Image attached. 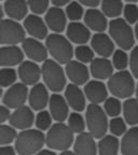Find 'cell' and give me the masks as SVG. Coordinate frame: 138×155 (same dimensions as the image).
Masks as SVG:
<instances>
[{"label":"cell","mask_w":138,"mask_h":155,"mask_svg":"<svg viewBox=\"0 0 138 155\" xmlns=\"http://www.w3.org/2000/svg\"><path fill=\"white\" fill-rule=\"evenodd\" d=\"M45 145V135L40 129H23L15 139L14 148L19 155L38 154Z\"/></svg>","instance_id":"6da1fadb"},{"label":"cell","mask_w":138,"mask_h":155,"mask_svg":"<svg viewBox=\"0 0 138 155\" xmlns=\"http://www.w3.org/2000/svg\"><path fill=\"white\" fill-rule=\"evenodd\" d=\"M45 45L48 48L49 54L61 65H66L75 55L72 42L67 38L57 32L49 35L45 39Z\"/></svg>","instance_id":"7a4b0ae2"},{"label":"cell","mask_w":138,"mask_h":155,"mask_svg":"<svg viewBox=\"0 0 138 155\" xmlns=\"http://www.w3.org/2000/svg\"><path fill=\"white\" fill-rule=\"evenodd\" d=\"M75 139V133L71 130L68 124L57 122L48 130L45 135V145L46 148L62 152L73 145Z\"/></svg>","instance_id":"3957f363"},{"label":"cell","mask_w":138,"mask_h":155,"mask_svg":"<svg viewBox=\"0 0 138 155\" xmlns=\"http://www.w3.org/2000/svg\"><path fill=\"white\" fill-rule=\"evenodd\" d=\"M43 83L53 93H59L67 86V74L55 59H46L41 67Z\"/></svg>","instance_id":"277c9868"},{"label":"cell","mask_w":138,"mask_h":155,"mask_svg":"<svg viewBox=\"0 0 138 155\" xmlns=\"http://www.w3.org/2000/svg\"><path fill=\"white\" fill-rule=\"evenodd\" d=\"M130 23L125 18L116 17L109 22L108 30L114 43L122 50L130 51L135 44V31L130 26Z\"/></svg>","instance_id":"5b68a950"},{"label":"cell","mask_w":138,"mask_h":155,"mask_svg":"<svg viewBox=\"0 0 138 155\" xmlns=\"http://www.w3.org/2000/svg\"><path fill=\"white\" fill-rule=\"evenodd\" d=\"M134 75L127 70H118L108 79V90L120 99H127L132 95L135 94L136 84L134 80Z\"/></svg>","instance_id":"8992f818"},{"label":"cell","mask_w":138,"mask_h":155,"mask_svg":"<svg viewBox=\"0 0 138 155\" xmlns=\"http://www.w3.org/2000/svg\"><path fill=\"white\" fill-rule=\"evenodd\" d=\"M107 116L108 114L99 104H90L87 106L85 112L86 127L96 139L103 138L109 129V122Z\"/></svg>","instance_id":"52a82bcc"},{"label":"cell","mask_w":138,"mask_h":155,"mask_svg":"<svg viewBox=\"0 0 138 155\" xmlns=\"http://www.w3.org/2000/svg\"><path fill=\"white\" fill-rule=\"evenodd\" d=\"M24 26L12 18L2 19L0 26V42L2 45H17L25 40Z\"/></svg>","instance_id":"ba28073f"},{"label":"cell","mask_w":138,"mask_h":155,"mask_svg":"<svg viewBox=\"0 0 138 155\" xmlns=\"http://www.w3.org/2000/svg\"><path fill=\"white\" fill-rule=\"evenodd\" d=\"M28 85L21 83H14L2 95V104L9 107L10 109H16L19 107L24 106L26 100L28 99L29 91Z\"/></svg>","instance_id":"9c48e42d"},{"label":"cell","mask_w":138,"mask_h":155,"mask_svg":"<svg viewBox=\"0 0 138 155\" xmlns=\"http://www.w3.org/2000/svg\"><path fill=\"white\" fill-rule=\"evenodd\" d=\"M22 48L25 55L36 63H43L48 59L49 51L46 45L39 41L36 38H25L22 42Z\"/></svg>","instance_id":"30bf717a"},{"label":"cell","mask_w":138,"mask_h":155,"mask_svg":"<svg viewBox=\"0 0 138 155\" xmlns=\"http://www.w3.org/2000/svg\"><path fill=\"white\" fill-rule=\"evenodd\" d=\"M34 111L35 110L32 107H27L25 104L16 108L11 114V117L9 120L10 124L14 126L16 129H21V130L30 128L35 124V120H36Z\"/></svg>","instance_id":"8fae6325"},{"label":"cell","mask_w":138,"mask_h":155,"mask_svg":"<svg viewBox=\"0 0 138 155\" xmlns=\"http://www.w3.org/2000/svg\"><path fill=\"white\" fill-rule=\"evenodd\" d=\"M65 71L67 78L71 81V83L77 85H84L89 82L90 72L86 64L80 61H70L66 64Z\"/></svg>","instance_id":"7c38bea8"},{"label":"cell","mask_w":138,"mask_h":155,"mask_svg":"<svg viewBox=\"0 0 138 155\" xmlns=\"http://www.w3.org/2000/svg\"><path fill=\"white\" fill-rule=\"evenodd\" d=\"M23 26L27 34L32 38L42 40V39H46V37L49 36L48 25L45 21H43L38 14L32 13V14L27 15L24 19Z\"/></svg>","instance_id":"4fadbf2b"},{"label":"cell","mask_w":138,"mask_h":155,"mask_svg":"<svg viewBox=\"0 0 138 155\" xmlns=\"http://www.w3.org/2000/svg\"><path fill=\"white\" fill-rule=\"evenodd\" d=\"M49 88L44 83H37L32 85V90L29 91L28 102L35 111H41L46 108L50 102Z\"/></svg>","instance_id":"5bb4252c"},{"label":"cell","mask_w":138,"mask_h":155,"mask_svg":"<svg viewBox=\"0 0 138 155\" xmlns=\"http://www.w3.org/2000/svg\"><path fill=\"white\" fill-rule=\"evenodd\" d=\"M67 18L68 17L65 11L61 9V7H56V5L50 8L46 11L45 16H44V21H45L49 29L53 32H57V34H61L64 30H66Z\"/></svg>","instance_id":"9a60e30c"},{"label":"cell","mask_w":138,"mask_h":155,"mask_svg":"<svg viewBox=\"0 0 138 155\" xmlns=\"http://www.w3.org/2000/svg\"><path fill=\"white\" fill-rule=\"evenodd\" d=\"M19 78L24 84L35 85L42 78L41 68L34 61H24L19 66Z\"/></svg>","instance_id":"2e32d148"},{"label":"cell","mask_w":138,"mask_h":155,"mask_svg":"<svg viewBox=\"0 0 138 155\" xmlns=\"http://www.w3.org/2000/svg\"><path fill=\"white\" fill-rule=\"evenodd\" d=\"M95 137L90 131L78 134L73 142V151L79 155H94L98 152V145L95 142Z\"/></svg>","instance_id":"e0dca14e"},{"label":"cell","mask_w":138,"mask_h":155,"mask_svg":"<svg viewBox=\"0 0 138 155\" xmlns=\"http://www.w3.org/2000/svg\"><path fill=\"white\" fill-rule=\"evenodd\" d=\"M91 46L95 53L102 57H110L114 53V41L110 35L105 32H96L91 38Z\"/></svg>","instance_id":"ac0fdd59"},{"label":"cell","mask_w":138,"mask_h":155,"mask_svg":"<svg viewBox=\"0 0 138 155\" xmlns=\"http://www.w3.org/2000/svg\"><path fill=\"white\" fill-rule=\"evenodd\" d=\"M65 98L73 111L82 112L86 107V96L77 84H68L65 88Z\"/></svg>","instance_id":"d6986e66"},{"label":"cell","mask_w":138,"mask_h":155,"mask_svg":"<svg viewBox=\"0 0 138 155\" xmlns=\"http://www.w3.org/2000/svg\"><path fill=\"white\" fill-rule=\"evenodd\" d=\"M84 93L86 99L91 104H102L108 98V86L104 84L100 80L89 81L84 86Z\"/></svg>","instance_id":"ffe728a7"},{"label":"cell","mask_w":138,"mask_h":155,"mask_svg":"<svg viewBox=\"0 0 138 155\" xmlns=\"http://www.w3.org/2000/svg\"><path fill=\"white\" fill-rule=\"evenodd\" d=\"M49 109L53 116V120L56 122H65L69 116V104L65 96H62L58 93H54L50 97Z\"/></svg>","instance_id":"44dd1931"},{"label":"cell","mask_w":138,"mask_h":155,"mask_svg":"<svg viewBox=\"0 0 138 155\" xmlns=\"http://www.w3.org/2000/svg\"><path fill=\"white\" fill-rule=\"evenodd\" d=\"M25 53L17 45H2L0 50L1 67H14L24 61Z\"/></svg>","instance_id":"7402d4cb"},{"label":"cell","mask_w":138,"mask_h":155,"mask_svg":"<svg viewBox=\"0 0 138 155\" xmlns=\"http://www.w3.org/2000/svg\"><path fill=\"white\" fill-rule=\"evenodd\" d=\"M113 64L108 57H99L94 58L90 64V71L93 78L96 80H108L113 74Z\"/></svg>","instance_id":"603a6c76"},{"label":"cell","mask_w":138,"mask_h":155,"mask_svg":"<svg viewBox=\"0 0 138 155\" xmlns=\"http://www.w3.org/2000/svg\"><path fill=\"white\" fill-rule=\"evenodd\" d=\"M84 23L91 30L95 32H104L109 26L106 14L102 10L96 8L86 10V12L84 13Z\"/></svg>","instance_id":"cb8c5ba5"},{"label":"cell","mask_w":138,"mask_h":155,"mask_svg":"<svg viewBox=\"0 0 138 155\" xmlns=\"http://www.w3.org/2000/svg\"><path fill=\"white\" fill-rule=\"evenodd\" d=\"M91 29L84 24L78 22H71L67 25L66 28V36L72 43L78 45L85 44L91 39Z\"/></svg>","instance_id":"d4e9b609"},{"label":"cell","mask_w":138,"mask_h":155,"mask_svg":"<svg viewBox=\"0 0 138 155\" xmlns=\"http://www.w3.org/2000/svg\"><path fill=\"white\" fill-rule=\"evenodd\" d=\"M2 8L9 18L15 21L25 19L29 10L27 0H5Z\"/></svg>","instance_id":"484cf974"},{"label":"cell","mask_w":138,"mask_h":155,"mask_svg":"<svg viewBox=\"0 0 138 155\" xmlns=\"http://www.w3.org/2000/svg\"><path fill=\"white\" fill-rule=\"evenodd\" d=\"M121 153L124 155H138V126H133L122 136Z\"/></svg>","instance_id":"4316f807"},{"label":"cell","mask_w":138,"mask_h":155,"mask_svg":"<svg viewBox=\"0 0 138 155\" xmlns=\"http://www.w3.org/2000/svg\"><path fill=\"white\" fill-rule=\"evenodd\" d=\"M98 153L100 155H116L121 150L119 139L114 135H105L98 142Z\"/></svg>","instance_id":"83f0119b"},{"label":"cell","mask_w":138,"mask_h":155,"mask_svg":"<svg viewBox=\"0 0 138 155\" xmlns=\"http://www.w3.org/2000/svg\"><path fill=\"white\" fill-rule=\"evenodd\" d=\"M122 112L127 125H138V100L136 98H127L123 102Z\"/></svg>","instance_id":"f1b7e54d"},{"label":"cell","mask_w":138,"mask_h":155,"mask_svg":"<svg viewBox=\"0 0 138 155\" xmlns=\"http://www.w3.org/2000/svg\"><path fill=\"white\" fill-rule=\"evenodd\" d=\"M123 0H102V11L107 17L116 18L123 13Z\"/></svg>","instance_id":"f546056e"},{"label":"cell","mask_w":138,"mask_h":155,"mask_svg":"<svg viewBox=\"0 0 138 155\" xmlns=\"http://www.w3.org/2000/svg\"><path fill=\"white\" fill-rule=\"evenodd\" d=\"M104 109L108 116L114 117L119 116L121 114V111L123 110V104L120 101V98L116 96L108 97L104 102Z\"/></svg>","instance_id":"4dcf8cb0"},{"label":"cell","mask_w":138,"mask_h":155,"mask_svg":"<svg viewBox=\"0 0 138 155\" xmlns=\"http://www.w3.org/2000/svg\"><path fill=\"white\" fill-rule=\"evenodd\" d=\"M67 124L70 127V129L75 134L83 133L86 126V121H84V117L80 114V112H72L69 114L67 119Z\"/></svg>","instance_id":"1f68e13d"},{"label":"cell","mask_w":138,"mask_h":155,"mask_svg":"<svg viewBox=\"0 0 138 155\" xmlns=\"http://www.w3.org/2000/svg\"><path fill=\"white\" fill-rule=\"evenodd\" d=\"M16 137L17 133L14 126H12L11 124L7 125V124L2 123V125L0 127V144H11L12 142H15Z\"/></svg>","instance_id":"d6a6232c"},{"label":"cell","mask_w":138,"mask_h":155,"mask_svg":"<svg viewBox=\"0 0 138 155\" xmlns=\"http://www.w3.org/2000/svg\"><path fill=\"white\" fill-rule=\"evenodd\" d=\"M83 5H81L79 1H71L69 5L66 7V15L71 22H78L82 17H84V10H83Z\"/></svg>","instance_id":"836d02e7"},{"label":"cell","mask_w":138,"mask_h":155,"mask_svg":"<svg viewBox=\"0 0 138 155\" xmlns=\"http://www.w3.org/2000/svg\"><path fill=\"white\" fill-rule=\"evenodd\" d=\"M75 56L78 61L84 64H91V61L94 59L95 51L92 46L90 48L85 44H80L75 48Z\"/></svg>","instance_id":"e575fe53"},{"label":"cell","mask_w":138,"mask_h":155,"mask_svg":"<svg viewBox=\"0 0 138 155\" xmlns=\"http://www.w3.org/2000/svg\"><path fill=\"white\" fill-rule=\"evenodd\" d=\"M17 74L15 69L11 67H2L1 71H0V85L1 87L5 88V87H10L16 82Z\"/></svg>","instance_id":"d590c367"},{"label":"cell","mask_w":138,"mask_h":155,"mask_svg":"<svg viewBox=\"0 0 138 155\" xmlns=\"http://www.w3.org/2000/svg\"><path fill=\"white\" fill-rule=\"evenodd\" d=\"M52 120H53V116H52L51 112L46 111V110H41L36 115L35 125H36L37 128L42 131L49 130L50 127L52 126Z\"/></svg>","instance_id":"8d00e7d4"},{"label":"cell","mask_w":138,"mask_h":155,"mask_svg":"<svg viewBox=\"0 0 138 155\" xmlns=\"http://www.w3.org/2000/svg\"><path fill=\"white\" fill-rule=\"evenodd\" d=\"M112 64H113L114 69L116 70H125L127 66L130 65V58L125 50H116L112 55Z\"/></svg>","instance_id":"74e56055"},{"label":"cell","mask_w":138,"mask_h":155,"mask_svg":"<svg viewBox=\"0 0 138 155\" xmlns=\"http://www.w3.org/2000/svg\"><path fill=\"white\" fill-rule=\"evenodd\" d=\"M126 125H127V123L124 119H122L120 116H114L109 122V130L112 135L120 137V136H123L127 130Z\"/></svg>","instance_id":"f35d334b"},{"label":"cell","mask_w":138,"mask_h":155,"mask_svg":"<svg viewBox=\"0 0 138 155\" xmlns=\"http://www.w3.org/2000/svg\"><path fill=\"white\" fill-rule=\"evenodd\" d=\"M50 1L51 0H27L29 5V10L32 11L35 14H43V13H46L50 8Z\"/></svg>","instance_id":"ab89813d"},{"label":"cell","mask_w":138,"mask_h":155,"mask_svg":"<svg viewBox=\"0 0 138 155\" xmlns=\"http://www.w3.org/2000/svg\"><path fill=\"white\" fill-rule=\"evenodd\" d=\"M123 15L130 24H136L138 22V7L135 3L127 2V5H124Z\"/></svg>","instance_id":"60d3db41"},{"label":"cell","mask_w":138,"mask_h":155,"mask_svg":"<svg viewBox=\"0 0 138 155\" xmlns=\"http://www.w3.org/2000/svg\"><path fill=\"white\" fill-rule=\"evenodd\" d=\"M130 68L131 72L135 77V79H138V45L133 48L130 55Z\"/></svg>","instance_id":"b9f144b4"},{"label":"cell","mask_w":138,"mask_h":155,"mask_svg":"<svg viewBox=\"0 0 138 155\" xmlns=\"http://www.w3.org/2000/svg\"><path fill=\"white\" fill-rule=\"evenodd\" d=\"M11 114H12V112L10 111L9 107H7L5 104H2L1 110H0V122L1 123H5L7 121H9L10 117H11Z\"/></svg>","instance_id":"7bdbcfd3"},{"label":"cell","mask_w":138,"mask_h":155,"mask_svg":"<svg viewBox=\"0 0 138 155\" xmlns=\"http://www.w3.org/2000/svg\"><path fill=\"white\" fill-rule=\"evenodd\" d=\"M16 153L14 147H11L10 144L1 145L0 148V155H15Z\"/></svg>","instance_id":"ee69618b"},{"label":"cell","mask_w":138,"mask_h":155,"mask_svg":"<svg viewBox=\"0 0 138 155\" xmlns=\"http://www.w3.org/2000/svg\"><path fill=\"white\" fill-rule=\"evenodd\" d=\"M81 5L89 8H97L102 3V0H78Z\"/></svg>","instance_id":"f6af8a7d"},{"label":"cell","mask_w":138,"mask_h":155,"mask_svg":"<svg viewBox=\"0 0 138 155\" xmlns=\"http://www.w3.org/2000/svg\"><path fill=\"white\" fill-rule=\"evenodd\" d=\"M52 3L56 7H64V5H67L72 1V0H51Z\"/></svg>","instance_id":"bcb514c9"},{"label":"cell","mask_w":138,"mask_h":155,"mask_svg":"<svg viewBox=\"0 0 138 155\" xmlns=\"http://www.w3.org/2000/svg\"><path fill=\"white\" fill-rule=\"evenodd\" d=\"M39 155H55L56 154V151L52 150V149L48 148V149H42V150L39 151L38 153Z\"/></svg>","instance_id":"7dc6e473"},{"label":"cell","mask_w":138,"mask_h":155,"mask_svg":"<svg viewBox=\"0 0 138 155\" xmlns=\"http://www.w3.org/2000/svg\"><path fill=\"white\" fill-rule=\"evenodd\" d=\"M134 31H135L136 40H137V41H138V22L136 23V26H135V29H134Z\"/></svg>","instance_id":"c3c4849f"},{"label":"cell","mask_w":138,"mask_h":155,"mask_svg":"<svg viewBox=\"0 0 138 155\" xmlns=\"http://www.w3.org/2000/svg\"><path fill=\"white\" fill-rule=\"evenodd\" d=\"M124 1H126V2H130V3H136V2H138V0H124Z\"/></svg>","instance_id":"681fc988"},{"label":"cell","mask_w":138,"mask_h":155,"mask_svg":"<svg viewBox=\"0 0 138 155\" xmlns=\"http://www.w3.org/2000/svg\"><path fill=\"white\" fill-rule=\"evenodd\" d=\"M135 95H136V99L138 100V84L136 85V90H135Z\"/></svg>","instance_id":"f907efd6"}]
</instances>
